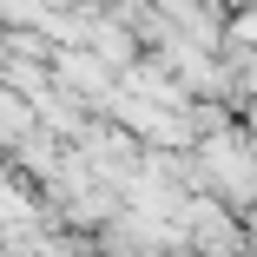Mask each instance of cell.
<instances>
[{"label": "cell", "instance_id": "1", "mask_svg": "<svg viewBox=\"0 0 257 257\" xmlns=\"http://www.w3.org/2000/svg\"><path fill=\"white\" fill-rule=\"evenodd\" d=\"M237 40H250V46H257V7H244V14H237Z\"/></svg>", "mask_w": 257, "mask_h": 257}]
</instances>
